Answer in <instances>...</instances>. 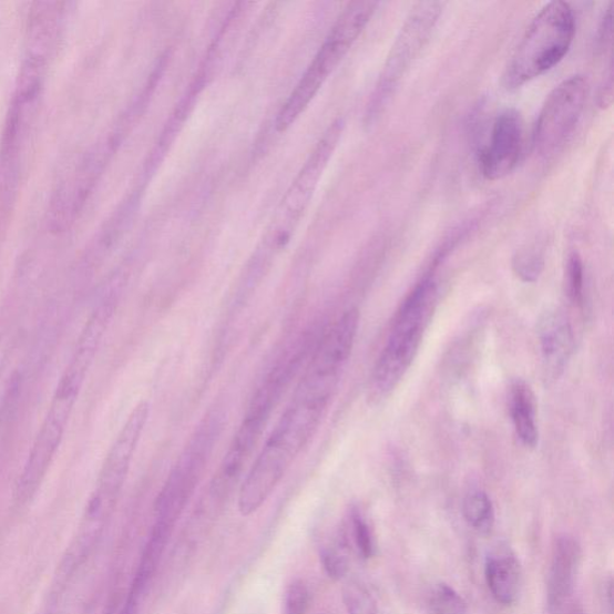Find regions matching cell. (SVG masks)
<instances>
[{"mask_svg": "<svg viewBox=\"0 0 614 614\" xmlns=\"http://www.w3.org/2000/svg\"><path fill=\"white\" fill-rule=\"evenodd\" d=\"M334 393L331 388L303 375L294 398L242 482L238 495L242 515L255 514L267 502L290 465L313 440Z\"/></svg>", "mask_w": 614, "mask_h": 614, "instance_id": "cell-1", "label": "cell"}, {"mask_svg": "<svg viewBox=\"0 0 614 614\" xmlns=\"http://www.w3.org/2000/svg\"><path fill=\"white\" fill-rule=\"evenodd\" d=\"M54 57L47 50L24 48L0 135V226L8 223L17 206Z\"/></svg>", "mask_w": 614, "mask_h": 614, "instance_id": "cell-2", "label": "cell"}, {"mask_svg": "<svg viewBox=\"0 0 614 614\" xmlns=\"http://www.w3.org/2000/svg\"><path fill=\"white\" fill-rule=\"evenodd\" d=\"M344 129L341 120L335 121L326 131L309 158L291 182L286 195L276 208L254 255L248 260L238 287L236 305L245 303L267 275L277 257L282 255L300 224L340 141Z\"/></svg>", "mask_w": 614, "mask_h": 614, "instance_id": "cell-3", "label": "cell"}, {"mask_svg": "<svg viewBox=\"0 0 614 614\" xmlns=\"http://www.w3.org/2000/svg\"><path fill=\"white\" fill-rule=\"evenodd\" d=\"M437 304L438 286L430 273L416 285L393 317L387 344L370 377L369 395L373 401L388 398L412 367Z\"/></svg>", "mask_w": 614, "mask_h": 614, "instance_id": "cell-4", "label": "cell"}, {"mask_svg": "<svg viewBox=\"0 0 614 614\" xmlns=\"http://www.w3.org/2000/svg\"><path fill=\"white\" fill-rule=\"evenodd\" d=\"M575 17L572 7L551 2L536 14L505 69L503 83L513 91L559 65L572 47Z\"/></svg>", "mask_w": 614, "mask_h": 614, "instance_id": "cell-5", "label": "cell"}, {"mask_svg": "<svg viewBox=\"0 0 614 614\" xmlns=\"http://www.w3.org/2000/svg\"><path fill=\"white\" fill-rule=\"evenodd\" d=\"M378 4L376 2L349 3L340 18L330 29L324 45L306 69L304 75L290 93L280 112L277 113L276 130L286 131L294 125L301 113L309 108L310 102L324 86L325 82L339 66L344 58L368 25Z\"/></svg>", "mask_w": 614, "mask_h": 614, "instance_id": "cell-6", "label": "cell"}, {"mask_svg": "<svg viewBox=\"0 0 614 614\" xmlns=\"http://www.w3.org/2000/svg\"><path fill=\"white\" fill-rule=\"evenodd\" d=\"M290 376L287 369L277 368L257 390L211 482L206 504L213 510L221 508L238 485Z\"/></svg>", "mask_w": 614, "mask_h": 614, "instance_id": "cell-7", "label": "cell"}, {"mask_svg": "<svg viewBox=\"0 0 614 614\" xmlns=\"http://www.w3.org/2000/svg\"><path fill=\"white\" fill-rule=\"evenodd\" d=\"M85 377V372L68 365L19 478L17 492H14L19 501L25 502L31 499L45 478L63 441Z\"/></svg>", "mask_w": 614, "mask_h": 614, "instance_id": "cell-8", "label": "cell"}, {"mask_svg": "<svg viewBox=\"0 0 614 614\" xmlns=\"http://www.w3.org/2000/svg\"><path fill=\"white\" fill-rule=\"evenodd\" d=\"M222 429L223 416L217 412L211 413L201 423L158 495L155 523L173 529L206 470Z\"/></svg>", "mask_w": 614, "mask_h": 614, "instance_id": "cell-9", "label": "cell"}, {"mask_svg": "<svg viewBox=\"0 0 614 614\" xmlns=\"http://www.w3.org/2000/svg\"><path fill=\"white\" fill-rule=\"evenodd\" d=\"M444 6L442 2H421L408 14L371 96L368 111L369 122L376 121L377 116L382 113L407 71L411 69L417 57L426 48Z\"/></svg>", "mask_w": 614, "mask_h": 614, "instance_id": "cell-10", "label": "cell"}, {"mask_svg": "<svg viewBox=\"0 0 614 614\" xmlns=\"http://www.w3.org/2000/svg\"><path fill=\"white\" fill-rule=\"evenodd\" d=\"M151 407L140 402L127 417L102 464L95 490L88 503L84 518L106 525L119 503L131 462H133L141 437L147 426Z\"/></svg>", "mask_w": 614, "mask_h": 614, "instance_id": "cell-11", "label": "cell"}, {"mask_svg": "<svg viewBox=\"0 0 614 614\" xmlns=\"http://www.w3.org/2000/svg\"><path fill=\"white\" fill-rule=\"evenodd\" d=\"M586 78L572 76L554 88L548 96L534 133V147L543 157L557 154L573 136L589 98Z\"/></svg>", "mask_w": 614, "mask_h": 614, "instance_id": "cell-12", "label": "cell"}, {"mask_svg": "<svg viewBox=\"0 0 614 614\" xmlns=\"http://www.w3.org/2000/svg\"><path fill=\"white\" fill-rule=\"evenodd\" d=\"M523 122L514 109L502 111L493 122L489 143L479 155L482 175L500 181L515 170L522 153Z\"/></svg>", "mask_w": 614, "mask_h": 614, "instance_id": "cell-13", "label": "cell"}, {"mask_svg": "<svg viewBox=\"0 0 614 614\" xmlns=\"http://www.w3.org/2000/svg\"><path fill=\"white\" fill-rule=\"evenodd\" d=\"M538 339L546 381H555L574 354L575 335L572 324L559 310L546 311L538 321Z\"/></svg>", "mask_w": 614, "mask_h": 614, "instance_id": "cell-14", "label": "cell"}, {"mask_svg": "<svg viewBox=\"0 0 614 614\" xmlns=\"http://www.w3.org/2000/svg\"><path fill=\"white\" fill-rule=\"evenodd\" d=\"M581 557L582 550L575 538L563 535L555 543L548 591L551 614H565L573 606Z\"/></svg>", "mask_w": 614, "mask_h": 614, "instance_id": "cell-15", "label": "cell"}, {"mask_svg": "<svg viewBox=\"0 0 614 614\" xmlns=\"http://www.w3.org/2000/svg\"><path fill=\"white\" fill-rule=\"evenodd\" d=\"M485 576L497 602L511 605L518 601L522 584V570L513 551L499 549L489 554Z\"/></svg>", "mask_w": 614, "mask_h": 614, "instance_id": "cell-16", "label": "cell"}, {"mask_svg": "<svg viewBox=\"0 0 614 614\" xmlns=\"http://www.w3.org/2000/svg\"><path fill=\"white\" fill-rule=\"evenodd\" d=\"M509 407L520 442L525 448H535L539 443L535 395L522 379L510 387Z\"/></svg>", "mask_w": 614, "mask_h": 614, "instance_id": "cell-17", "label": "cell"}, {"mask_svg": "<svg viewBox=\"0 0 614 614\" xmlns=\"http://www.w3.org/2000/svg\"><path fill=\"white\" fill-rule=\"evenodd\" d=\"M464 520L480 534H489L494 523V509L487 492L471 491L462 504Z\"/></svg>", "mask_w": 614, "mask_h": 614, "instance_id": "cell-18", "label": "cell"}, {"mask_svg": "<svg viewBox=\"0 0 614 614\" xmlns=\"http://www.w3.org/2000/svg\"><path fill=\"white\" fill-rule=\"evenodd\" d=\"M513 268L524 283H535L545 268L544 253L536 246L520 250L513 260Z\"/></svg>", "mask_w": 614, "mask_h": 614, "instance_id": "cell-19", "label": "cell"}, {"mask_svg": "<svg viewBox=\"0 0 614 614\" xmlns=\"http://www.w3.org/2000/svg\"><path fill=\"white\" fill-rule=\"evenodd\" d=\"M350 536L355 546L364 560H369L375 553V541L370 524L358 509H354L349 515Z\"/></svg>", "mask_w": 614, "mask_h": 614, "instance_id": "cell-20", "label": "cell"}, {"mask_svg": "<svg viewBox=\"0 0 614 614\" xmlns=\"http://www.w3.org/2000/svg\"><path fill=\"white\" fill-rule=\"evenodd\" d=\"M430 605L434 614H467L464 598L446 583L437 584Z\"/></svg>", "mask_w": 614, "mask_h": 614, "instance_id": "cell-21", "label": "cell"}, {"mask_svg": "<svg viewBox=\"0 0 614 614\" xmlns=\"http://www.w3.org/2000/svg\"><path fill=\"white\" fill-rule=\"evenodd\" d=\"M344 603L348 614H378L371 593L355 581L346 584Z\"/></svg>", "mask_w": 614, "mask_h": 614, "instance_id": "cell-22", "label": "cell"}, {"mask_svg": "<svg viewBox=\"0 0 614 614\" xmlns=\"http://www.w3.org/2000/svg\"><path fill=\"white\" fill-rule=\"evenodd\" d=\"M565 274L569 300L575 306L582 307L584 300V268L579 254L570 255Z\"/></svg>", "mask_w": 614, "mask_h": 614, "instance_id": "cell-23", "label": "cell"}, {"mask_svg": "<svg viewBox=\"0 0 614 614\" xmlns=\"http://www.w3.org/2000/svg\"><path fill=\"white\" fill-rule=\"evenodd\" d=\"M344 543L326 546L320 552V561L326 573L334 580H341L348 573V559L345 553Z\"/></svg>", "mask_w": 614, "mask_h": 614, "instance_id": "cell-24", "label": "cell"}, {"mask_svg": "<svg viewBox=\"0 0 614 614\" xmlns=\"http://www.w3.org/2000/svg\"><path fill=\"white\" fill-rule=\"evenodd\" d=\"M310 606V592L305 582H291L285 596V614H306Z\"/></svg>", "mask_w": 614, "mask_h": 614, "instance_id": "cell-25", "label": "cell"}, {"mask_svg": "<svg viewBox=\"0 0 614 614\" xmlns=\"http://www.w3.org/2000/svg\"><path fill=\"white\" fill-rule=\"evenodd\" d=\"M612 7L613 4H610L604 14L601 29H598L597 45L602 50H605L612 41Z\"/></svg>", "mask_w": 614, "mask_h": 614, "instance_id": "cell-26", "label": "cell"}, {"mask_svg": "<svg viewBox=\"0 0 614 614\" xmlns=\"http://www.w3.org/2000/svg\"><path fill=\"white\" fill-rule=\"evenodd\" d=\"M613 95V71L612 63L608 69L607 78L605 79L604 84L602 85L601 94H598V106L602 109H607L612 104Z\"/></svg>", "mask_w": 614, "mask_h": 614, "instance_id": "cell-27", "label": "cell"}, {"mask_svg": "<svg viewBox=\"0 0 614 614\" xmlns=\"http://www.w3.org/2000/svg\"><path fill=\"white\" fill-rule=\"evenodd\" d=\"M565 614H584L582 608L574 604L572 607L569 608V611Z\"/></svg>", "mask_w": 614, "mask_h": 614, "instance_id": "cell-28", "label": "cell"}]
</instances>
